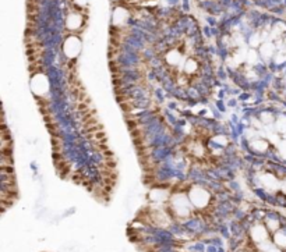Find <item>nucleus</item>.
<instances>
[{"label": "nucleus", "mask_w": 286, "mask_h": 252, "mask_svg": "<svg viewBox=\"0 0 286 252\" xmlns=\"http://www.w3.org/2000/svg\"><path fill=\"white\" fill-rule=\"evenodd\" d=\"M189 198H190V202L196 208H205L211 201V195L208 194L205 189L196 187V188L191 189V192L189 194Z\"/></svg>", "instance_id": "f257e3e1"}, {"label": "nucleus", "mask_w": 286, "mask_h": 252, "mask_svg": "<svg viewBox=\"0 0 286 252\" xmlns=\"http://www.w3.org/2000/svg\"><path fill=\"white\" fill-rule=\"evenodd\" d=\"M80 47H81V43H80L78 38L70 36L64 43V52L69 57H75L80 53Z\"/></svg>", "instance_id": "f03ea898"}, {"label": "nucleus", "mask_w": 286, "mask_h": 252, "mask_svg": "<svg viewBox=\"0 0 286 252\" xmlns=\"http://www.w3.org/2000/svg\"><path fill=\"white\" fill-rule=\"evenodd\" d=\"M251 237L253 240L257 241V244H262V242L267 241V237H268V231L267 228L262 226H255L253 230H251Z\"/></svg>", "instance_id": "7ed1b4c3"}, {"label": "nucleus", "mask_w": 286, "mask_h": 252, "mask_svg": "<svg viewBox=\"0 0 286 252\" xmlns=\"http://www.w3.org/2000/svg\"><path fill=\"white\" fill-rule=\"evenodd\" d=\"M82 24V17L78 13H73L67 17V28L70 29H78Z\"/></svg>", "instance_id": "20e7f679"}, {"label": "nucleus", "mask_w": 286, "mask_h": 252, "mask_svg": "<svg viewBox=\"0 0 286 252\" xmlns=\"http://www.w3.org/2000/svg\"><path fill=\"white\" fill-rule=\"evenodd\" d=\"M180 60H181V54L177 49H172V50L168 52V54H166V61H168V64H170V66H179V64H180Z\"/></svg>", "instance_id": "39448f33"}, {"label": "nucleus", "mask_w": 286, "mask_h": 252, "mask_svg": "<svg viewBox=\"0 0 286 252\" xmlns=\"http://www.w3.org/2000/svg\"><path fill=\"white\" fill-rule=\"evenodd\" d=\"M198 70V63H197L194 59H189L186 60L184 63V73L189 75V74H194Z\"/></svg>", "instance_id": "423d86ee"}, {"label": "nucleus", "mask_w": 286, "mask_h": 252, "mask_svg": "<svg viewBox=\"0 0 286 252\" xmlns=\"http://www.w3.org/2000/svg\"><path fill=\"white\" fill-rule=\"evenodd\" d=\"M260 52H261V56H264V57H267V54H268V56H271V53H272V46H271V45H268V43H265V45H262V46H261Z\"/></svg>", "instance_id": "0eeeda50"}]
</instances>
